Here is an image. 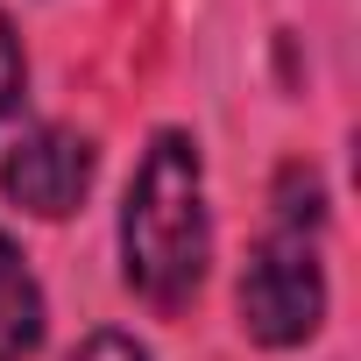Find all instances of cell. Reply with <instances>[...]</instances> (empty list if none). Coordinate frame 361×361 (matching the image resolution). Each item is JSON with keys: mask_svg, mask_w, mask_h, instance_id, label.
<instances>
[{"mask_svg": "<svg viewBox=\"0 0 361 361\" xmlns=\"http://www.w3.org/2000/svg\"><path fill=\"white\" fill-rule=\"evenodd\" d=\"M0 185H8V199L29 206L36 220H64V213H78V199L92 185V142L78 128H36V135H22L8 149Z\"/></svg>", "mask_w": 361, "mask_h": 361, "instance_id": "3", "label": "cell"}, {"mask_svg": "<svg viewBox=\"0 0 361 361\" xmlns=\"http://www.w3.org/2000/svg\"><path fill=\"white\" fill-rule=\"evenodd\" d=\"M36 347H43V290L22 248L0 234V361H29Z\"/></svg>", "mask_w": 361, "mask_h": 361, "instance_id": "4", "label": "cell"}, {"mask_svg": "<svg viewBox=\"0 0 361 361\" xmlns=\"http://www.w3.org/2000/svg\"><path fill=\"white\" fill-rule=\"evenodd\" d=\"M326 319V269H319V177L283 170L276 220L241 269V326L262 347H298Z\"/></svg>", "mask_w": 361, "mask_h": 361, "instance_id": "2", "label": "cell"}, {"mask_svg": "<svg viewBox=\"0 0 361 361\" xmlns=\"http://www.w3.org/2000/svg\"><path fill=\"white\" fill-rule=\"evenodd\" d=\"M206 262H213V227H206L199 142L163 128L121 206V276L156 312H185L206 283Z\"/></svg>", "mask_w": 361, "mask_h": 361, "instance_id": "1", "label": "cell"}, {"mask_svg": "<svg viewBox=\"0 0 361 361\" xmlns=\"http://www.w3.org/2000/svg\"><path fill=\"white\" fill-rule=\"evenodd\" d=\"M71 361H149V347H135L128 333H92Z\"/></svg>", "mask_w": 361, "mask_h": 361, "instance_id": "6", "label": "cell"}, {"mask_svg": "<svg viewBox=\"0 0 361 361\" xmlns=\"http://www.w3.org/2000/svg\"><path fill=\"white\" fill-rule=\"evenodd\" d=\"M22 99V50H15V29H8V15H0V114H8Z\"/></svg>", "mask_w": 361, "mask_h": 361, "instance_id": "5", "label": "cell"}]
</instances>
